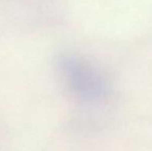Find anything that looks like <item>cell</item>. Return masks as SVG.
I'll return each mask as SVG.
<instances>
[{
    "mask_svg": "<svg viewBox=\"0 0 152 151\" xmlns=\"http://www.w3.org/2000/svg\"><path fill=\"white\" fill-rule=\"evenodd\" d=\"M62 71L68 84L82 95H91L97 88L96 78L88 66L79 59L67 57L62 61Z\"/></svg>",
    "mask_w": 152,
    "mask_h": 151,
    "instance_id": "cell-1",
    "label": "cell"
}]
</instances>
